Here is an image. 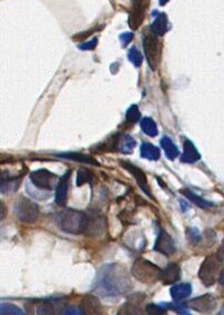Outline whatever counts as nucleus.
Returning a JSON list of instances; mask_svg holds the SVG:
<instances>
[{
  "mask_svg": "<svg viewBox=\"0 0 224 315\" xmlns=\"http://www.w3.org/2000/svg\"><path fill=\"white\" fill-rule=\"evenodd\" d=\"M130 275L120 264L112 263L102 267L94 281V292L107 298H118L131 290Z\"/></svg>",
  "mask_w": 224,
  "mask_h": 315,
  "instance_id": "1",
  "label": "nucleus"
},
{
  "mask_svg": "<svg viewBox=\"0 0 224 315\" xmlns=\"http://www.w3.org/2000/svg\"><path fill=\"white\" fill-rule=\"evenodd\" d=\"M59 229L69 234H82L88 228L89 217L81 211L73 209L62 210L57 218Z\"/></svg>",
  "mask_w": 224,
  "mask_h": 315,
  "instance_id": "2",
  "label": "nucleus"
},
{
  "mask_svg": "<svg viewBox=\"0 0 224 315\" xmlns=\"http://www.w3.org/2000/svg\"><path fill=\"white\" fill-rule=\"evenodd\" d=\"M161 271V269L152 262L145 259H138L134 261L131 268V274L144 284H153L160 280Z\"/></svg>",
  "mask_w": 224,
  "mask_h": 315,
  "instance_id": "3",
  "label": "nucleus"
},
{
  "mask_svg": "<svg viewBox=\"0 0 224 315\" xmlns=\"http://www.w3.org/2000/svg\"><path fill=\"white\" fill-rule=\"evenodd\" d=\"M221 261L216 254L208 256L201 264L199 270V278L206 286L213 285L219 278V272L221 269Z\"/></svg>",
  "mask_w": 224,
  "mask_h": 315,
  "instance_id": "4",
  "label": "nucleus"
},
{
  "mask_svg": "<svg viewBox=\"0 0 224 315\" xmlns=\"http://www.w3.org/2000/svg\"><path fill=\"white\" fill-rule=\"evenodd\" d=\"M143 49L148 64L153 71L157 70L162 55V43L158 39V37L148 34L143 37Z\"/></svg>",
  "mask_w": 224,
  "mask_h": 315,
  "instance_id": "5",
  "label": "nucleus"
},
{
  "mask_svg": "<svg viewBox=\"0 0 224 315\" xmlns=\"http://www.w3.org/2000/svg\"><path fill=\"white\" fill-rule=\"evenodd\" d=\"M14 211L17 218L23 223H35L39 218V206L34 201L23 197L16 201Z\"/></svg>",
  "mask_w": 224,
  "mask_h": 315,
  "instance_id": "6",
  "label": "nucleus"
},
{
  "mask_svg": "<svg viewBox=\"0 0 224 315\" xmlns=\"http://www.w3.org/2000/svg\"><path fill=\"white\" fill-rule=\"evenodd\" d=\"M59 304V300L55 299L31 300L26 304L24 315H57Z\"/></svg>",
  "mask_w": 224,
  "mask_h": 315,
  "instance_id": "7",
  "label": "nucleus"
},
{
  "mask_svg": "<svg viewBox=\"0 0 224 315\" xmlns=\"http://www.w3.org/2000/svg\"><path fill=\"white\" fill-rule=\"evenodd\" d=\"M59 180L60 178H58V175H56L46 169L36 170V171L30 173L31 183L38 189H40V190H54L55 188H57Z\"/></svg>",
  "mask_w": 224,
  "mask_h": 315,
  "instance_id": "8",
  "label": "nucleus"
},
{
  "mask_svg": "<svg viewBox=\"0 0 224 315\" xmlns=\"http://www.w3.org/2000/svg\"><path fill=\"white\" fill-rule=\"evenodd\" d=\"M155 251L159 252V253H161L163 255L170 256L172 254L176 253L177 248H176V243L173 241V239L171 238V235H169V233L164 231V230H160L158 233L157 240H156V244H155Z\"/></svg>",
  "mask_w": 224,
  "mask_h": 315,
  "instance_id": "9",
  "label": "nucleus"
},
{
  "mask_svg": "<svg viewBox=\"0 0 224 315\" xmlns=\"http://www.w3.org/2000/svg\"><path fill=\"white\" fill-rule=\"evenodd\" d=\"M119 163L127 170V171H129L133 175V178L136 179L137 183H138V186L140 188H141V190L146 195H149L150 198H153L152 197V193H151V189H150L149 183H148V179H146V175L142 171V170L140 169V168H138V167H136L134 165H132L131 162H128V161L120 160Z\"/></svg>",
  "mask_w": 224,
  "mask_h": 315,
  "instance_id": "10",
  "label": "nucleus"
},
{
  "mask_svg": "<svg viewBox=\"0 0 224 315\" xmlns=\"http://www.w3.org/2000/svg\"><path fill=\"white\" fill-rule=\"evenodd\" d=\"M188 307L200 313L212 312L216 306V300L212 294H204L188 302Z\"/></svg>",
  "mask_w": 224,
  "mask_h": 315,
  "instance_id": "11",
  "label": "nucleus"
},
{
  "mask_svg": "<svg viewBox=\"0 0 224 315\" xmlns=\"http://www.w3.org/2000/svg\"><path fill=\"white\" fill-rule=\"evenodd\" d=\"M149 3L146 2H134L132 5V8L129 14V20L128 24L132 30H137L144 20L145 10L148 8Z\"/></svg>",
  "mask_w": 224,
  "mask_h": 315,
  "instance_id": "12",
  "label": "nucleus"
},
{
  "mask_svg": "<svg viewBox=\"0 0 224 315\" xmlns=\"http://www.w3.org/2000/svg\"><path fill=\"white\" fill-rule=\"evenodd\" d=\"M81 310L83 315H102L105 313L104 306L94 295H86L81 302Z\"/></svg>",
  "mask_w": 224,
  "mask_h": 315,
  "instance_id": "13",
  "label": "nucleus"
},
{
  "mask_svg": "<svg viewBox=\"0 0 224 315\" xmlns=\"http://www.w3.org/2000/svg\"><path fill=\"white\" fill-rule=\"evenodd\" d=\"M136 144V140L130 135H117L113 137V150H118L123 154L132 153Z\"/></svg>",
  "mask_w": 224,
  "mask_h": 315,
  "instance_id": "14",
  "label": "nucleus"
},
{
  "mask_svg": "<svg viewBox=\"0 0 224 315\" xmlns=\"http://www.w3.org/2000/svg\"><path fill=\"white\" fill-rule=\"evenodd\" d=\"M153 16H155V20H153L150 27L151 34L157 37H162L169 30L168 17L164 12L159 11H153Z\"/></svg>",
  "mask_w": 224,
  "mask_h": 315,
  "instance_id": "15",
  "label": "nucleus"
},
{
  "mask_svg": "<svg viewBox=\"0 0 224 315\" xmlns=\"http://www.w3.org/2000/svg\"><path fill=\"white\" fill-rule=\"evenodd\" d=\"M71 175V171H67L66 174L61 176L58 185L56 188V203L58 205H65L68 198V189H69V179Z\"/></svg>",
  "mask_w": 224,
  "mask_h": 315,
  "instance_id": "16",
  "label": "nucleus"
},
{
  "mask_svg": "<svg viewBox=\"0 0 224 315\" xmlns=\"http://www.w3.org/2000/svg\"><path fill=\"white\" fill-rule=\"evenodd\" d=\"M181 270L180 267L176 263H170L168 267L161 271V275H160V280L164 285H170L180 280Z\"/></svg>",
  "mask_w": 224,
  "mask_h": 315,
  "instance_id": "17",
  "label": "nucleus"
},
{
  "mask_svg": "<svg viewBox=\"0 0 224 315\" xmlns=\"http://www.w3.org/2000/svg\"><path fill=\"white\" fill-rule=\"evenodd\" d=\"M21 175L11 174L8 172L0 173V192L9 193L17 190L19 186V179Z\"/></svg>",
  "mask_w": 224,
  "mask_h": 315,
  "instance_id": "18",
  "label": "nucleus"
},
{
  "mask_svg": "<svg viewBox=\"0 0 224 315\" xmlns=\"http://www.w3.org/2000/svg\"><path fill=\"white\" fill-rule=\"evenodd\" d=\"M201 159V154L196 150L195 146L190 140L185 139L183 142V154L181 161L183 163H195Z\"/></svg>",
  "mask_w": 224,
  "mask_h": 315,
  "instance_id": "19",
  "label": "nucleus"
},
{
  "mask_svg": "<svg viewBox=\"0 0 224 315\" xmlns=\"http://www.w3.org/2000/svg\"><path fill=\"white\" fill-rule=\"evenodd\" d=\"M57 156L62 158V159H68L74 162H80L85 163V165H93V166H100L99 162L94 159L92 155L89 154H83L80 152H66V153H60L57 154Z\"/></svg>",
  "mask_w": 224,
  "mask_h": 315,
  "instance_id": "20",
  "label": "nucleus"
},
{
  "mask_svg": "<svg viewBox=\"0 0 224 315\" xmlns=\"http://www.w3.org/2000/svg\"><path fill=\"white\" fill-rule=\"evenodd\" d=\"M192 293V286L189 283H180V284H176L171 287L170 294L172 299L176 302L183 301L189 298Z\"/></svg>",
  "mask_w": 224,
  "mask_h": 315,
  "instance_id": "21",
  "label": "nucleus"
},
{
  "mask_svg": "<svg viewBox=\"0 0 224 315\" xmlns=\"http://www.w3.org/2000/svg\"><path fill=\"white\" fill-rule=\"evenodd\" d=\"M140 154L143 158V159L150 160V161H158L161 156V152H160V149L157 148L156 146H153L150 142H143L140 147Z\"/></svg>",
  "mask_w": 224,
  "mask_h": 315,
  "instance_id": "22",
  "label": "nucleus"
},
{
  "mask_svg": "<svg viewBox=\"0 0 224 315\" xmlns=\"http://www.w3.org/2000/svg\"><path fill=\"white\" fill-rule=\"evenodd\" d=\"M160 144H161L162 149L164 150V153L169 160H175L176 158L179 155V153H180L178 147L169 137L164 136L161 139V141H160Z\"/></svg>",
  "mask_w": 224,
  "mask_h": 315,
  "instance_id": "23",
  "label": "nucleus"
},
{
  "mask_svg": "<svg viewBox=\"0 0 224 315\" xmlns=\"http://www.w3.org/2000/svg\"><path fill=\"white\" fill-rule=\"evenodd\" d=\"M181 193L185 198H188L191 202H193L195 205L201 207V209H210V207H212L214 205L212 202L204 200L203 198L199 197V195H196L194 192L188 190V189H182Z\"/></svg>",
  "mask_w": 224,
  "mask_h": 315,
  "instance_id": "24",
  "label": "nucleus"
},
{
  "mask_svg": "<svg viewBox=\"0 0 224 315\" xmlns=\"http://www.w3.org/2000/svg\"><path fill=\"white\" fill-rule=\"evenodd\" d=\"M118 315H146L140 305L134 301H128L119 308Z\"/></svg>",
  "mask_w": 224,
  "mask_h": 315,
  "instance_id": "25",
  "label": "nucleus"
},
{
  "mask_svg": "<svg viewBox=\"0 0 224 315\" xmlns=\"http://www.w3.org/2000/svg\"><path fill=\"white\" fill-rule=\"evenodd\" d=\"M140 127H141L144 134L149 137H157L159 134L158 125L152 118L142 119V120L140 121Z\"/></svg>",
  "mask_w": 224,
  "mask_h": 315,
  "instance_id": "26",
  "label": "nucleus"
},
{
  "mask_svg": "<svg viewBox=\"0 0 224 315\" xmlns=\"http://www.w3.org/2000/svg\"><path fill=\"white\" fill-rule=\"evenodd\" d=\"M93 179H94V175L90 170H88L86 168H81L78 171V174H77L76 183L78 187H81L82 185L87 183V182H91Z\"/></svg>",
  "mask_w": 224,
  "mask_h": 315,
  "instance_id": "27",
  "label": "nucleus"
},
{
  "mask_svg": "<svg viewBox=\"0 0 224 315\" xmlns=\"http://www.w3.org/2000/svg\"><path fill=\"white\" fill-rule=\"evenodd\" d=\"M128 58H129L131 64L136 68L141 67L142 61H143V57H142L141 52H140L139 50L137 49V47H131L129 49V52H128Z\"/></svg>",
  "mask_w": 224,
  "mask_h": 315,
  "instance_id": "28",
  "label": "nucleus"
},
{
  "mask_svg": "<svg viewBox=\"0 0 224 315\" xmlns=\"http://www.w3.org/2000/svg\"><path fill=\"white\" fill-rule=\"evenodd\" d=\"M0 315H24L22 310L11 303L0 304Z\"/></svg>",
  "mask_w": 224,
  "mask_h": 315,
  "instance_id": "29",
  "label": "nucleus"
},
{
  "mask_svg": "<svg viewBox=\"0 0 224 315\" xmlns=\"http://www.w3.org/2000/svg\"><path fill=\"white\" fill-rule=\"evenodd\" d=\"M140 118H141V113H140V110H139V107L137 104H132L129 109H128L127 111V115H126V120L128 123H137Z\"/></svg>",
  "mask_w": 224,
  "mask_h": 315,
  "instance_id": "30",
  "label": "nucleus"
},
{
  "mask_svg": "<svg viewBox=\"0 0 224 315\" xmlns=\"http://www.w3.org/2000/svg\"><path fill=\"white\" fill-rule=\"evenodd\" d=\"M145 314L146 315H165L166 310L165 307L157 304H148L145 306Z\"/></svg>",
  "mask_w": 224,
  "mask_h": 315,
  "instance_id": "31",
  "label": "nucleus"
},
{
  "mask_svg": "<svg viewBox=\"0 0 224 315\" xmlns=\"http://www.w3.org/2000/svg\"><path fill=\"white\" fill-rule=\"evenodd\" d=\"M187 235L189 238V240L192 242V243H197L200 240H201V234L200 232L197 229L195 228H189L187 230Z\"/></svg>",
  "mask_w": 224,
  "mask_h": 315,
  "instance_id": "32",
  "label": "nucleus"
},
{
  "mask_svg": "<svg viewBox=\"0 0 224 315\" xmlns=\"http://www.w3.org/2000/svg\"><path fill=\"white\" fill-rule=\"evenodd\" d=\"M97 45H98V38H93L92 40L79 45V49L80 50H93L95 47H97Z\"/></svg>",
  "mask_w": 224,
  "mask_h": 315,
  "instance_id": "33",
  "label": "nucleus"
},
{
  "mask_svg": "<svg viewBox=\"0 0 224 315\" xmlns=\"http://www.w3.org/2000/svg\"><path fill=\"white\" fill-rule=\"evenodd\" d=\"M133 38V34L132 33H125L120 36V41L122 43V47H127L129 43L131 42Z\"/></svg>",
  "mask_w": 224,
  "mask_h": 315,
  "instance_id": "34",
  "label": "nucleus"
},
{
  "mask_svg": "<svg viewBox=\"0 0 224 315\" xmlns=\"http://www.w3.org/2000/svg\"><path fill=\"white\" fill-rule=\"evenodd\" d=\"M168 305V307L172 308V310L180 313V314H183V313H187V308L188 306L187 305H183V304H173V303H170V304H166Z\"/></svg>",
  "mask_w": 224,
  "mask_h": 315,
  "instance_id": "35",
  "label": "nucleus"
},
{
  "mask_svg": "<svg viewBox=\"0 0 224 315\" xmlns=\"http://www.w3.org/2000/svg\"><path fill=\"white\" fill-rule=\"evenodd\" d=\"M62 315H83V313L80 307L71 306V307H68L67 310L63 312Z\"/></svg>",
  "mask_w": 224,
  "mask_h": 315,
  "instance_id": "36",
  "label": "nucleus"
},
{
  "mask_svg": "<svg viewBox=\"0 0 224 315\" xmlns=\"http://www.w3.org/2000/svg\"><path fill=\"white\" fill-rule=\"evenodd\" d=\"M7 205H6L3 201H0V221H3V220L7 217Z\"/></svg>",
  "mask_w": 224,
  "mask_h": 315,
  "instance_id": "37",
  "label": "nucleus"
},
{
  "mask_svg": "<svg viewBox=\"0 0 224 315\" xmlns=\"http://www.w3.org/2000/svg\"><path fill=\"white\" fill-rule=\"evenodd\" d=\"M216 255H217V257H219V259H220L221 261H224V240L222 241L219 250H217Z\"/></svg>",
  "mask_w": 224,
  "mask_h": 315,
  "instance_id": "38",
  "label": "nucleus"
},
{
  "mask_svg": "<svg viewBox=\"0 0 224 315\" xmlns=\"http://www.w3.org/2000/svg\"><path fill=\"white\" fill-rule=\"evenodd\" d=\"M219 282L220 284L224 286V269L220 272V276H219Z\"/></svg>",
  "mask_w": 224,
  "mask_h": 315,
  "instance_id": "39",
  "label": "nucleus"
},
{
  "mask_svg": "<svg viewBox=\"0 0 224 315\" xmlns=\"http://www.w3.org/2000/svg\"><path fill=\"white\" fill-rule=\"evenodd\" d=\"M217 315H224V308H222L221 312H220L219 314H217Z\"/></svg>",
  "mask_w": 224,
  "mask_h": 315,
  "instance_id": "40",
  "label": "nucleus"
},
{
  "mask_svg": "<svg viewBox=\"0 0 224 315\" xmlns=\"http://www.w3.org/2000/svg\"><path fill=\"white\" fill-rule=\"evenodd\" d=\"M187 315H189V314H187Z\"/></svg>",
  "mask_w": 224,
  "mask_h": 315,
  "instance_id": "41",
  "label": "nucleus"
}]
</instances>
